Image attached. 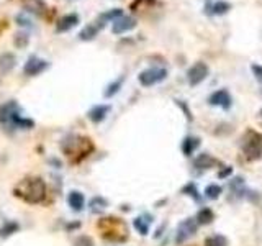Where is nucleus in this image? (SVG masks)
<instances>
[{
	"label": "nucleus",
	"instance_id": "a211bd4d",
	"mask_svg": "<svg viewBox=\"0 0 262 246\" xmlns=\"http://www.w3.org/2000/svg\"><path fill=\"white\" fill-rule=\"evenodd\" d=\"M67 202L74 212H80L85 205V199H84V194L77 192V190H72L69 192V197H67Z\"/></svg>",
	"mask_w": 262,
	"mask_h": 246
},
{
	"label": "nucleus",
	"instance_id": "9d476101",
	"mask_svg": "<svg viewBox=\"0 0 262 246\" xmlns=\"http://www.w3.org/2000/svg\"><path fill=\"white\" fill-rule=\"evenodd\" d=\"M136 27V20L133 17L129 15H121L120 18H116L111 25V33L113 35H123V33H128L131 32Z\"/></svg>",
	"mask_w": 262,
	"mask_h": 246
},
{
	"label": "nucleus",
	"instance_id": "1a4fd4ad",
	"mask_svg": "<svg viewBox=\"0 0 262 246\" xmlns=\"http://www.w3.org/2000/svg\"><path fill=\"white\" fill-rule=\"evenodd\" d=\"M49 67V63L45 59H41L38 56H31L28 61H27V64H25L23 67V72H25V76H28V77H35V76H40V74L43 71H46Z\"/></svg>",
	"mask_w": 262,
	"mask_h": 246
},
{
	"label": "nucleus",
	"instance_id": "7c9ffc66",
	"mask_svg": "<svg viewBox=\"0 0 262 246\" xmlns=\"http://www.w3.org/2000/svg\"><path fill=\"white\" fill-rule=\"evenodd\" d=\"M251 71L254 74V77L257 79L259 82H262V66L260 64H252L251 66Z\"/></svg>",
	"mask_w": 262,
	"mask_h": 246
},
{
	"label": "nucleus",
	"instance_id": "7ed1b4c3",
	"mask_svg": "<svg viewBox=\"0 0 262 246\" xmlns=\"http://www.w3.org/2000/svg\"><path fill=\"white\" fill-rule=\"evenodd\" d=\"M98 230L102 231V236L108 241H124L128 238V228L124 221L115 217H107L98 221Z\"/></svg>",
	"mask_w": 262,
	"mask_h": 246
},
{
	"label": "nucleus",
	"instance_id": "2eb2a0df",
	"mask_svg": "<svg viewBox=\"0 0 262 246\" xmlns=\"http://www.w3.org/2000/svg\"><path fill=\"white\" fill-rule=\"evenodd\" d=\"M17 64V58L12 53H0V74H9Z\"/></svg>",
	"mask_w": 262,
	"mask_h": 246
},
{
	"label": "nucleus",
	"instance_id": "a878e982",
	"mask_svg": "<svg viewBox=\"0 0 262 246\" xmlns=\"http://www.w3.org/2000/svg\"><path fill=\"white\" fill-rule=\"evenodd\" d=\"M205 246H226V238L223 235H213L205 239Z\"/></svg>",
	"mask_w": 262,
	"mask_h": 246
},
{
	"label": "nucleus",
	"instance_id": "4be33fe9",
	"mask_svg": "<svg viewBox=\"0 0 262 246\" xmlns=\"http://www.w3.org/2000/svg\"><path fill=\"white\" fill-rule=\"evenodd\" d=\"M121 15H123V10H121V9H111V10H108V12H105V14L98 15V20L107 25L108 22H115L116 18H120Z\"/></svg>",
	"mask_w": 262,
	"mask_h": 246
},
{
	"label": "nucleus",
	"instance_id": "39448f33",
	"mask_svg": "<svg viewBox=\"0 0 262 246\" xmlns=\"http://www.w3.org/2000/svg\"><path fill=\"white\" fill-rule=\"evenodd\" d=\"M244 153L249 159H255L262 155V135L255 132H247L244 138Z\"/></svg>",
	"mask_w": 262,
	"mask_h": 246
},
{
	"label": "nucleus",
	"instance_id": "9b49d317",
	"mask_svg": "<svg viewBox=\"0 0 262 246\" xmlns=\"http://www.w3.org/2000/svg\"><path fill=\"white\" fill-rule=\"evenodd\" d=\"M208 103L213 107H221L224 110H228L229 107H231L233 100H231V95H229L228 90L220 89V90H215L213 94L208 97Z\"/></svg>",
	"mask_w": 262,
	"mask_h": 246
},
{
	"label": "nucleus",
	"instance_id": "f257e3e1",
	"mask_svg": "<svg viewBox=\"0 0 262 246\" xmlns=\"http://www.w3.org/2000/svg\"><path fill=\"white\" fill-rule=\"evenodd\" d=\"M61 150L72 164H77L89 155H92L93 150H95V146H93L90 138L79 137V135H71V137L62 140Z\"/></svg>",
	"mask_w": 262,
	"mask_h": 246
},
{
	"label": "nucleus",
	"instance_id": "2f4dec72",
	"mask_svg": "<svg viewBox=\"0 0 262 246\" xmlns=\"http://www.w3.org/2000/svg\"><path fill=\"white\" fill-rule=\"evenodd\" d=\"M74 244H76V246H93L92 239L89 236H79Z\"/></svg>",
	"mask_w": 262,
	"mask_h": 246
},
{
	"label": "nucleus",
	"instance_id": "f03ea898",
	"mask_svg": "<svg viewBox=\"0 0 262 246\" xmlns=\"http://www.w3.org/2000/svg\"><path fill=\"white\" fill-rule=\"evenodd\" d=\"M14 192L27 204H41L46 199V184L41 177H25L15 186Z\"/></svg>",
	"mask_w": 262,
	"mask_h": 246
},
{
	"label": "nucleus",
	"instance_id": "dca6fc26",
	"mask_svg": "<svg viewBox=\"0 0 262 246\" xmlns=\"http://www.w3.org/2000/svg\"><path fill=\"white\" fill-rule=\"evenodd\" d=\"M23 7L30 14H36V15H43L46 12V4L43 0H22Z\"/></svg>",
	"mask_w": 262,
	"mask_h": 246
},
{
	"label": "nucleus",
	"instance_id": "423d86ee",
	"mask_svg": "<svg viewBox=\"0 0 262 246\" xmlns=\"http://www.w3.org/2000/svg\"><path fill=\"white\" fill-rule=\"evenodd\" d=\"M208 72H210V67L202 63V61H198L192 67H189V71H187V82H189L192 87H195V85L202 84L205 79L208 77Z\"/></svg>",
	"mask_w": 262,
	"mask_h": 246
},
{
	"label": "nucleus",
	"instance_id": "4468645a",
	"mask_svg": "<svg viewBox=\"0 0 262 246\" xmlns=\"http://www.w3.org/2000/svg\"><path fill=\"white\" fill-rule=\"evenodd\" d=\"M218 164V159H215L211 155H208V153H202V155H198L195 159H193V166H195L197 169H211L213 166Z\"/></svg>",
	"mask_w": 262,
	"mask_h": 246
},
{
	"label": "nucleus",
	"instance_id": "f3484780",
	"mask_svg": "<svg viewBox=\"0 0 262 246\" xmlns=\"http://www.w3.org/2000/svg\"><path fill=\"white\" fill-rule=\"evenodd\" d=\"M110 112V105H95L90 108L89 112V118L93 121V123H100L107 118V115Z\"/></svg>",
	"mask_w": 262,
	"mask_h": 246
},
{
	"label": "nucleus",
	"instance_id": "393cba45",
	"mask_svg": "<svg viewBox=\"0 0 262 246\" xmlns=\"http://www.w3.org/2000/svg\"><path fill=\"white\" fill-rule=\"evenodd\" d=\"M221 192H223V189H221V186H218V184H210V186L205 189V195L211 200H216L218 197L221 195Z\"/></svg>",
	"mask_w": 262,
	"mask_h": 246
},
{
	"label": "nucleus",
	"instance_id": "0eeeda50",
	"mask_svg": "<svg viewBox=\"0 0 262 246\" xmlns=\"http://www.w3.org/2000/svg\"><path fill=\"white\" fill-rule=\"evenodd\" d=\"M197 228H198V223H197L195 218H185V220H182V221L179 223V226H177L176 243H177V244L185 243L190 236L195 235Z\"/></svg>",
	"mask_w": 262,
	"mask_h": 246
},
{
	"label": "nucleus",
	"instance_id": "bb28decb",
	"mask_svg": "<svg viewBox=\"0 0 262 246\" xmlns=\"http://www.w3.org/2000/svg\"><path fill=\"white\" fill-rule=\"evenodd\" d=\"M105 207H107V200L102 199V197H95V199H92L90 202L92 212H102Z\"/></svg>",
	"mask_w": 262,
	"mask_h": 246
},
{
	"label": "nucleus",
	"instance_id": "5701e85b",
	"mask_svg": "<svg viewBox=\"0 0 262 246\" xmlns=\"http://www.w3.org/2000/svg\"><path fill=\"white\" fill-rule=\"evenodd\" d=\"M123 82H124V77H123V76H121V77H118L116 81H113V82H111V84L108 85L103 95H105V97H108V98H110V97H113L115 94H118V90L121 89Z\"/></svg>",
	"mask_w": 262,
	"mask_h": 246
},
{
	"label": "nucleus",
	"instance_id": "72a5a7b5",
	"mask_svg": "<svg viewBox=\"0 0 262 246\" xmlns=\"http://www.w3.org/2000/svg\"><path fill=\"white\" fill-rule=\"evenodd\" d=\"M17 22L22 25V27H31V22L28 20V18H25V15H18L17 17Z\"/></svg>",
	"mask_w": 262,
	"mask_h": 246
},
{
	"label": "nucleus",
	"instance_id": "6ab92c4d",
	"mask_svg": "<svg viewBox=\"0 0 262 246\" xmlns=\"http://www.w3.org/2000/svg\"><path fill=\"white\" fill-rule=\"evenodd\" d=\"M198 146H200V138H197V137H187L182 141V153H184L185 156H192L193 153L198 150Z\"/></svg>",
	"mask_w": 262,
	"mask_h": 246
},
{
	"label": "nucleus",
	"instance_id": "c9c22d12",
	"mask_svg": "<svg viewBox=\"0 0 262 246\" xmlns=\"http://www.w3.org/2000/svg\"><path fill=\"white\" fill-rule=\"evenodd\" d=\"M259 116H260V120H262V108H260V112H259Z\"/></svg>",
	"mask_w": 262,
	"mask_h": 246
},
{
	"label": "nucleus",
	"instance_id": "f704fd0d",
	"mask_svg": "<svg viewBox=\"0 0 262 246\" xmlns=\"http://www.w3.org/2000/svg\"><path fill=\"white\" fill-rule=\"evenodd\" d=\"M2 28H5V25H2V22H0V32H2Z\"/></svg>",
	"mask_w": 262,
	"mask_h": 246
},
{
	"label": "nucleus",
	"instance_id": "b1692460",
	"mask_svg": "<svg viewBox=\"0 0 262 246\" xmlns=\"http://www.w3.org/2000/svg\"><path fill=\"white\" fill-rule=\"evenodd\" d=\"M149 223H151V220H146L145 217H138V218H135V221H133L135 228L138 230L141 235H148L149 233Z\"/></svg>",
	"mask_w": 262,
	"mask_h": 246
},
{
	"label": "nucleus",
	"instance_id": "20e7f679",
	"mask_svg": "<svg viewBox=\"0 0 262 246\" xmlns=\"http://www.w3.org/2000/svg\"><path fill=\"white\" fill-rule=\"evenodd\" d=\"M166 77H167V71L164 67H149V69L140 72L138 81L143 87H153V85L166 81Z\"/></svg>",
	"mask_w": 262,
	"mask_h": 246
},
{
	"label": "nucleus",
	"instance_id": "c85d7f7f",
	"mask_svg": "<svg viewBox=\"0 0 262 246\" xmlns=\"http://www.w3.org/2000/svg\"><path fill=\"white\" fill-rule=\"evenodd\" d=\"M18 230V223L15 221H9V223H5L2 228H0V236H9L12 233H15Z\"/></svg>",
	"mask_w": 262,
	"mask_h": 246
},
{
	"label": "nucleus",
	"instance_id": "6e6552de",
	"mask_svg": "<svg viewBox=\"0 0 262 246\" xmlns=\"http://www.w3.org/2000/svg\"><path fill=\"white\" fill-rule=\"evenodd\" d=\"M20 115V107H18V103L10 100L7 103H4V105H0V123H5V125H14V121L17 116Z\"/></svg>",
	"mask_w": 262,
	"mask_h": 246
},
{
	"label": "nucleus",
	"instance_id": "c756f323",
	"mask_svg": "<svg viewBox=\"0 0 262 246\" xmlns=\"http://www.w3.org/2000/svg\"><path fill=\"white\" fill-rule=\"evenodd\" d=\"M28 41H30V36L27 35V33H17L15 35V45L18 46V48H25L28 45Z\"/></svg>",
	"mask_w": 262,
	"mask_h": 246
},
{
	"label": "nucleus",
	"instance_id": "473e14b6",
	"mask_svg": "<svg viewBox=\"0 0 262 246\" xmlns=\"http://www.w3.org/2000/svg\"><path fill=\"white\" fill-rule=\"evenodd\" d=\"M233 174V168H229V166H224V168L218 172V177H220V179H226L228 176H231Z\"/></svg>",
	"mask_w": 262,
	"mask_h": 246
},
{
	"label": "nucleus",
	"instance_id": "cd10ccee",
	"mask_svg": "<svg viewBox=\"0 0 262 246\" xmlns=\"http://www.w3.org/2000/svg\"><path fill=\"white\" fill-rule=\"evenodd\" d=\"M182 194L189 195V197H193L195 200H200V195H198V190H197V186L193 182H189L187 186L182 189Z\"/></svg>",
	"mask_w": 262,
	"mask_h": 246
},
{
	"label": "nucleus",
	"instance_id": "f8f14e48",
	"mask_svg": "<svg viewBox=\"0 0 262 246\" xmlns=\"http://www.w3.org/2000/svg\"><path fill=\"white\" fill-rule=\"evenodd\" d=\"M103 27H105V23L97 18V22H92V23L87 25L85 28H82V32L79 33V38L82 41H90L100 33V30H103Z\"/></svg>",
	"mask_w": 262,
	"mask_h": 246
},
{
	"label": "nucleus",
	"instance_id": "aec40b11",
	"mask_svg": "<svg viewBox=\"0 0 262 246\" xmlns=\"http://www.w3.org/2000/svg\"><path fill=\"white\" fill-rule=\"evenodd\" d=\"M195 220H197L198 225H208V223H211V221L215 220V213H213V210H211V208L203 207V208H200V210H198Z\"/></svg>",
	"mask_w": 262,
	"mask_h": 246
},
{
	"label": "nucleus",
	"instance_id": "412c9836",
	"mask_svg": "<svg viewBox=\"0 0 262 246\" xmlns=\"http://www.w3.org/2000/svg\"><path fill=\"white\" fill-rule=\"evenodd\" d=\"M208 10H210L211 15H224V14H228V12L231 10V4L224 2V0H218V2H215Z\"/></svg>",
	"mask_w": 262,
	"mask_h": 246
},
{
	"label": "nucleus",
	"instance_id": "ddd939ff",
	"mask_svg": "<svg viewBox=\"0 0 262 246\" xmlns=\"http://www.w3.org/2000/svg\"><path fill=\"white\" fill-rule=\"evenodd\" d=\"M79 25V17L76 14H69V15H64L61 17L58 23H56V32L58 33H66L72 30L74 27H77Z\"/></svg>",
	"mask_w": 262,
	"mask_h": 246
}]
</instances>
